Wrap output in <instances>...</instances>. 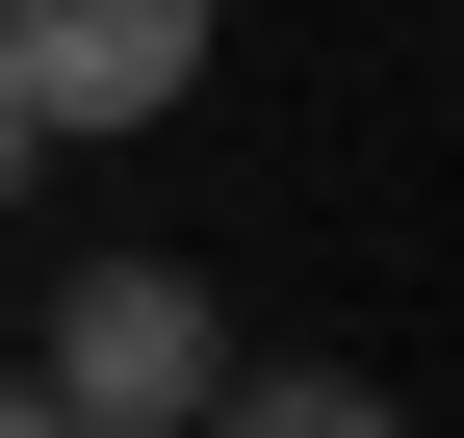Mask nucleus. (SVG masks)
<instances>
[{"instance_id": "1", "label": "nucleus", "mask_w": 464, "mask_h": 438, "mask_svg": "<svg viewBox=\"0 0 464 438\" xmlns=\"http://www.w3.org/2000/svg\"><path fill=\"white\" fill-rule=\"evenodd\" d=\"M0 413H78V438L232 413V309H207V258H52V336L0 361Z\"/></svg>"}, {"instance_id": "2", "label": "nucleus", "mask_w": 464, "mask_h": 438, "mask_svg": "<svg viewBox=\"0 0 464 438\" xmlns=\"http://www.w3.org/2000/svg\"><path fill=\"white\" fill-rule=\"evenodd\" d=\"M207 52H232V0H0V78H26V129H52V155L181 129Z\"/></svg>"}, {"instance_id": "3", "label": "nucleus", "mask_w": 464, "mask_h": 438, "mask_svg": "<svg viewBox=\"0 0 464 438\" xmlns=\"http://www.w3.org/2000/svg\"><path fill=\"white\" fill-rule=\"evenodd\" d=\"M26 155H52V129H26V78H0V206H26Z\"/></svg>"}]
</instances>
